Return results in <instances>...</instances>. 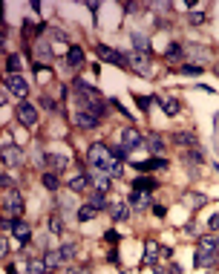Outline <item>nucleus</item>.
Wrapping results in <instances>:
<instances>
[{"mask_svg":"<svg viewBox=\"0 0 219 274\" xmlns=\"http://www.w3.org/2000/svg\"><path fill=\"white\" fill-rule=\"evenodd\" d=\"M87 162H89V168L92 171H104V173H113L116 168V156L113 150L104 144V141H95V144H89V150H87Z\"/></svg>","mask_w":219,"mask_h":274,"instance_id":"obj_1","label":"nucleus"},{"mask_svg":"<svg viewBox=\"0 0 219 274\" xmlns=\"http://www.w3.org/2000/svg\"><path fill=\"white\" fill-rule=\"evenodd\" d=\"M219 257V237L217 234H208L199 240V248H196V254H193V263L199 266V269H211Z\"/></svg>","mask_w":219,"mask_h":274,"instance_id":"obj_2","label":"nucleus"},{"mask_svg":"<svg viewBox=\"0 0 219 274\" xmlns=\"http://www.w3.org/2000/svg\"><path fill=\"white\" fill-rule=\"evenodd\" d=\"M127 64L133 67V72L135 75H141V78H150V55L147 52H130L127 55Z\"/></svg>","mask_w":219,"mask_h":274,"instance_id":"obj_3","label":"nucleus"},{"mask_svg":"<svg viewBox=\"0 0 219 274\" xmlns=\"http://www.w3.org/2000/svg\"><path fill=\"white\" fill-rule=\"evenodd\" d=\"M118 141H121V150L124 153H130V150H138V147H144V136L133 130V127H127V130H121L118 133Z\"/></svg>","mask_w":219,"mask_h":274,"instance_id":"obj_4","label":"nucleus"},{"mask_svg":"<svg viewBox=\"0 0 219 274\" xmlns=\"http://www.w3.org/2000/svg\"><path fill=\"white\" fill-rule=\"evenodd\" d=\"M3 208H6L9 217H20V214H23V196H20L15 188L3 190Z\"/></svg>","mask_w":219,"mask_h":274,"instance_id":"obj_5","label":"nucleus"},{"mask_svg":"<svg viewBox=\"0 0 219 274\" xmlns=\"http://www.w3.org/2000/svg\"><path fill=\"white\" fill-rule=\"evenodd\" d=\"M95 52H98V58H101V61H110V64H116V67H130V64H127V55L116 52L113 46H107V44H98Z\"/></svg>","mask_w":219,"mask_h":274,"instance_id":"obj_6","label":"nucleus"},{"mask_svg":"<svg viewBox=\"0 0 219 274\" xmlns=\"http://www.w3.org/2000/svg\"><path fill=\"white\" fill-rule=\"evenodd\" d=\"M17 119H20L23 127H35V124H38V107H35L32 101H23L17 107Z\"/></svg>","mask_w":219,"mask_h":274,"instance_id":"obj_7","label":"nucleus"},{"mask_svg":"<svg viewBox=\"0 0 219 274\" xmlns=\"http://www.w3.org/2000/svg\"><path fill=\"white\" fill-rule=\"evenodd\" d=\"M98 116L92 113V110H87V107H78V113H75V124L78 127H84V130H92V127H98Z\"/></svg>","mask_w":219,"mask_h":274,"instance_id":"obj_8","label":"nucleus"},{"mask_svg":"<svg viewBox=\"0 0 219 274\" xmlns=\"http://www.w3.org/2000/svg\"><path fill=\"white\" fill-rule=\"evenodd\" d=\"M6 90L17 95V98H26V92H29V84H26V78H20V75H9L6 78Z\"/></svg>","mask_w":219,"mask_h":274,"instance_id":"obj_9","label":"nucleus"},{"mask_svg":"<svg viewBox=\"0 0 219 274\" xmlns=\"http://www.w3.org/2000/svg\"><path fill=\"white\" fill-rule=\"evenodd\" d=\"M23 162V153H20V147L15 144H3V165H9V168H17Z\"/></svg>","mask_w":219,"mask_h":274,"instance_id":"obj_10","label":"nucleus"},{"mask_svg":"<svg viewBox=\"0 0 219 274\" xmlns=\"http://www.w3.org/2000/svg\"><path fill=\"white\" fill-rule=\"evenodd\" d=\"M89 182L101 190V193H107L110 185H113V176H110V173H104V171H89Z\"/></svg>","mask_w":219,"mask_h":274,"instance_id":"obj_11","label":"nucleus"},{"mask_svg":"<svg viewBox=\"0 0 219 274\" xmlns=\"http://www.w3.org/2000/svg\"><path fill=\"white\" fill-rule=\"evenodd\" d=\"M44 162H46V168H49L52 173H61L69 165V159L67 156H61V153H46L44 156Z\"/></svg>","mask_w":219,"mask_h":274,"instance_id":"obj_12","label":"nucleus"},{"mask_svg":"<svg viewBox=\"0 0 219 274\" xmlns=\"http://www.w3.org/2000/svg\"><path fill=\"white\" fill-rule=\"evenodd\" d=\"M12 234H15V240L20 242V245H26V242L32 240V228H29L26 223H20V220L12 223Z\"/></svg>","mask_w":219,"mask_h":274,"instance_id":"obj_13","label":"nucleus"},{"mask_svg":"<svg viewBox=\"0 0 219 274\" xmlns=\"http://www.w3.org/2000/svg\"><path fill=\"white\" fill-rule=\"evenodd\" d=\"M162 254V245H156V242H147L144 245V254H141V266H156V260Z\"/></svg>","mask_w":219,"mask_h":274,"instance_id":"obj_14","label":"nucleus"},{"mask_svg":"<svg viewBox=\"0 0 219 274\" xmlns=\"http://www.w3.org/2000/svg\"><path fill=\"white\" fill-rule=\"evenodd\" d=\"M170 162L168 159H162V156H156V159H147V162H135V168H138V171H165V168H168Z\"/></svg>","mask_w":219,"mask_h":274,"instance_id":"obj_15","label":"nucleus"},{"mask_svg":"<svg viewBox=\"0 0 219 274\" xmlns=\"http://www.w3.org/2000/svg\"><path fill=\"white\" fill-rule=\"evenodd\" d=\"M127 202H130V205H133L135 211H147V208L153 205V202H150V196H147V193H144V190H133V193H130V199H127Z\"/></svg>","mask_w":219,"mask_h":274,"instance_id":"obj_16","label":"nucleus"},{"mask_svg":"<svg viewBox=\"0 0 219 274\" xmlns=\"http://www.w3.org/2000/svg\"><path fill=\"white\" fill-rule=\"evenodd\" d=\"M67 67H69V69H81V67H84V49H81V46H69V52H67Z\"/></svg>","mask_w":219,"mask_h":274,"instance_id":"obj_17","label":"nucleus"},{"mask_svg":"<svg viewBox=\"0 0 219 274\" xmlns=\"http://www.w3.org/2000/svg\"><path fill=\"white\" fill-rule=\"evenodd\" d=\"M144 147L153 150L156 156H162V150H165V138L159 136V133H147V136H144Z\"/></svg>","mask_w":219,"mask_h":274,"instance_id":"obj_18","label":"nucleus"},{"mask_svg":"<svg viewBox=\"0 0 219 274\" xmlns=\"http://www.w3.org/2000/svg\"><path fill=\"white\" fill-rule=\"evenodd\" d=\"M87 185H89V176H87L84 171H78L72 179H69V190H72V193H84Z\"/></svg>","mask_w":219,"mask_h":274,"instance_id":"obj_19","label":"nucleus"},{"mask_svg":"<svg viewBox=\"0 0 219 274\" xmlns=\"http://www.w3.org/2000/svg\"><path fill=\"white\" fill-rule=\"evenodd\" d=\"M173 141L190 150V147H196V133H187V130H179V133H173Z\"/></svg>","mask_w":219,"mask_h":274,"instance_id":"obj_20","label":"nucleus"},{"mask_svg":"<svg viewBox=\"0 0 219 274\" xmlns=\"http://www.w3.org/2000/svg\"><path fill=\"white\" fill-rule=\"evenodd\" d=\"M26 274H49V266H46V260H35V257H29V260H26Z\"/></svg>","mask_w":219,"mask_h":274,"instance_id":"obj_21","label":"nucleus"},{"mask_svg":"<svg viewBox=\"0 0 219 274\" xmlns=\"http://www.w3.org/2000/svg\"><path fill=\"white\" fill-rule=\"evenodd\" d=\"M133 190H144V193H150V190H156V179H153V176H135Z\"/></svg>","mask_w":219,"mask_h":274,"instance_id":"obj_22","label":"nucleus"},{"mask_svg":"<svg viewBox=\"0 0 219 274\" xmlns=\"http://www.w3.org/2000/svg\"><path fill=\"white\" fill-rule=\"evenodd\" d=\"M156 101L162 104L165 116H179V110H182V104L176 101V98H156Z\"/></svg>","mask_w":219,"mask_h":274,"instance_id":"obj_23","label":"nucleus"},{"mask_svg":"<svg viewBox=\"0 0 219 274\" xmlns=\"http://www.w3.org/2000/svg\"><path fill=\"white\" fill-rule=\"evenodd\" d=\"M110 214H113V220H116V223H124V220H130V208L124 205V202H116V205H110Z\"/></svg>","mask_w":219,"mask_h":274,"instance_id":"obj_24","label":"nucleus"},{"mask_svg":"<svg viewBox=\"0 0 219 274\" xmlns=\"http://www.w3.org/2000/svg\"><path fill=\"white\" fill-rule=\"evenodd\" d=\"M165 58H168V61H182V58H185V46H182V44H170L168 49H165Z\"/></svg>","mask_w":219,"mask_h":274,"instance_id":"obj_25","label":"nucleus"},{"mask_svg":"<svg viewBox=\"0 0 219 274\" xmlns=\"http://www.w3.org/2000/svg\"><path fill=\"white\" fill-rule=\"evenodd\" d=\"M41 182H44V188H46V190H58V188H61V179H58V173H52V171L44 173V176H41Z\"/></svg>","mask_w":219,"mask_h":274,"instance_id":"obj_26","label":"nucleus"},{"mask_svg":"<svg viewBox=\"0 0 219 274\" xmlns=\"http://www.w3.org/2000/svg\"><path fill=\"white\" fill-rule=\"evenodd\" d=\"M205 202H208V196H202V193H185V205L193 208V211H196V208H202Z\"/></svg>","mask_w":219,"mask_h":274,"instance_id":"obj_27","label":"nucleus"},{"mask_svg":"<svg viewBox=\"0 0 219 274\" xmlns=\"http://www.w3.org/2000/svg\"><path fill=\"white\" fill-rule=\"evenodd\" d=\"M44 260H46V266H49V269H52V266H61V263H64V251H61V248H49Z\"/></svg>","mask_w":219,"mask_h":274,"instance_id":"obj_28","label":"nucleus"},{"mask_svg":"<svg viewBox=\"0 0 219 274\" xmlns=\"http://www.w3.org/2000/svg\"><path fill=\"white\" fill-rule=\"evenodd\" d=\"M95 214H98V211H95V208L89 205V202H87L84 208H78V211H75V217H78V223H87V220H92Z\"/></svg>","mask_w":219,"mask_h":274,"instance_id":"obj_29","label":"nucleus"},{"mask_svg":"<svg viewBox=\"0 0 219 274\" xmlns=\"http://www.w3.org/2000/svg\"><path fill=\"white\" fill-rule=\"evenodd\" d=\"M89 205L95 208V211H107V193H101V190H98V193H92V199H89Z\"/></svg>","mask_w":219,"mask_h":274,"instance_id":"obj_30","label":"nucleus"},{"mask_svg":"<svg viewBox=\"0 0 219 274\" xmlns=\"http://www.w3.org/2000/svg\"><path fill=\"white\" fill-rule=\"evenodd\" d=\"M185 162H187V165H196V168H199L205 159H202V153H199L196 147H190V150H185Z\"/></svg>","mask_w":219,"mask_h":274,"instance_id":"obj_31","label":"nucleus"},{"mask_svg":"<svg viewBox=\"0 0 219 274\" xmlns=\"http://www.w3.org/2000/svg\"><path fill=\"white\" fill-rule=\"evenodd\" d=\"M6 69H9V75H17L20 72V55H9L6 58Z\"/></svg>","mask_w":219,"mask_h":274,"instance_id":"obj_32","label":"nucleus"},{"mask_svg":"<svg viewBox=\"0 0 219 274\" xmlns=\"http://www.w3.org/2000/svg\"><path fill=\"white\" fill-rule=\"evenodd\" d=\"M187 55H190V58H196V61L211 58V55H208V49H202V46H187Z\"/></svg>","mask_w":219,"mask_h":274,"instance_id":"obj_33","label":"nucleus"},{"mask_svg":"<svg viewBox=\"0 0 219 274\" xmlns=\"http://www.w3.org/2000/svg\"><path fill=\"white\" fill-rule=\"evenodd\" d=\"M49 231L52 234H61V231H64V220H61V217H49Z\"/></svg>","mask_w":219,"mask_h":274,"instance_id":"obj_34","label":"nucleus"},{"mask_svg":"<svg viewBox=\"0 0 219 274\" xmlns=\"http://www.w3.org/2000/svg\"><path fill=\"white\" fill-rule=\"evenodd\" d=\"M182 72H185V75H193V78H196V75H202V67H199V64H182Z\"/></svg>","mask_w":219,"mask_h":274,"instance_id":"obj_35","label":"nucleus"},{"mask_svg":"<svg viewBox=\"0 0 219 274\" xmlns=\"http://www.w3.org/2000/svg\"><path fill=\"white\" fill-rule=\"evenodd\" d=\"M61 251H64V260H72L78 254V245H75V242H67V245H61Z\"/></svg>","mask_w":219,"mask_h":274,"instance_id":"obj_36","label":"nucleus"},{"mask_svg":"<svg viewBox=\"0 0 219 274\" xmlns=\"http://www.w3.org/2000/svg\"><path fill=\"white\" fill-rule=\"evenodd\" d=\"M153 101H156V98H144V95H135V104H138V110H144V113H147V110L153 107Z\"/></svg>","mask_w":219,"mask_h":274,"instance_id":"obj_37","label":"nucleus"},{"mask_svg":"<svg viewBox=\"0 0 219 274\" xmlns=\"http://www.w3.org/2000/svg\"><path fill=\"white\" fill-rule=\"evenodd\" d=\"M0 185H3V190H12L15 188V179H12L9 173H3V176H0Z\"/></svg>","mask_w":219,"mask_h":274,"instance_id":"obj_38","label":"nucleus"},{"mask_svg":"<svg viewBox=\"0 0 219 274\" xmlns=\"http://www.w3.org/2000/svg\"><path fill=\"white\" fill-rule=\"evenodd\" d=\"M190 23H193V26L205 23V15H202V12H190Z\"/></svg>","mask_w":219,"mask_h":274,"instance_id":"obj_39","label":"nucleus"},{"mask_svg":"<svg viewBox=\"0 0 219 274\" xmlns=\"http://www.w3.org/2000/svg\"><path fill=\"white\" fill-rule=\"evenodd\" d=\"M208 225H211V231L217 234V231H219V214H214V217H211V223H208Z\"/></svg>","mask_w":219,"mask_h":274,"instance_id":"obj_40","label":"nucleus"},{"mask_svg":"<svg viewBox=\"0 0 219 274\" xmlns=\"http://www.w3.org/2000/svg\"><path fill=\"white\" fill-rule=\"evenodd\" d=\"M104 240H107V242H118V231H107V234H104Z\"/></svg>","mask_w":219,"mask_h":274,"instance_id":"obj_41","label":"nucleus"},{"mask_svg":"<svg viewBox=\"0 0 219 274\" xmlns=\"http://www.w3.org/2000/svg\"><path fill=\"white\" fill-rule=\"evenodd\" d=\"M153 214H156V217H165V214H168V208H165V205H153Z\"/></svg>","mask_w":219,"mask_h":274,"instance_id":"obj_42","label":"nucleus"},{"mask_svg":"<svg viewBox=\"0 0 219 274\" xmlns=\"http://www.w3.org/2000/svg\"><path fill=\"white\" fill-rule=\"evenodd\" d=\"M185 234H187V237H196V225L187 223V225H185Z\"/></svg>","mask_w":219,"mask_h":274,"instance_id":"obj_43","label":"nucleus"},{"mask_svg":"<svg viewBox=\"0 0 219 274\" xmlns=\"http://www.w3.org/2000/svg\"><path fill=\"white\" fill-rule=\"evenodd\" d=\"M170 274H182V269H179V266H176V263H170V269H168Z\"/></svg>","mask_w":219,"mask_h":274,"instance_id":"obj_44","label":"nucleus"},{"mask_svg":"<svg viewBox=\"0 0 219 274\" xmlns=\"http://www.w3.org/2000/svg\"><path fill=\"white\" fill-rule=\"evenodd\" d=\"M69 274H89V272H87V269H72Z\"/></svg>","mask_w":219,"mask_h":274,"instance_id":"obj_45","label":"nucleus"},{"mask_svg":"<svg viewBox=\"0 0 219 274\" xmlns=\"http://www.w3.org/2000/svg\"><path fill=\"white\" fill-rule=\"evenodd\" d=\"M214 127H217V130H219V113H217V119H214Z\"/></svg>","mask_w":219,"mask_h":274,"instance_id":"obj_46","label":"nucleus"},{"mask_svg":"<svg viewBox=\"0 0 219 274\" xmlns=\"http://www.w3.org/2000/svg\"><path fill=\"white\" fill-rule=\"evenodd\" d=\"M156 274H170V272H168V269H159V272H156Z\"/></svg>","mask_w":219,"mask_h":274,"instance_id":"obj_47","label":"nucleus"},{"mask_svg":"<svg viewBox=\"0 0 219 274\" xmlns=\"http://www.w3.org/2000/svg\"><path fill=\"white\" fill-rule=\"evenodd\" d=\"M214 72H217V75H219V64H217V67H214Z\"/></svg>","mask_w":219,"mask_h":274,"instance_id":"obj_48","label":"nucleus"}]
</instances>
